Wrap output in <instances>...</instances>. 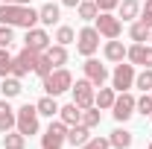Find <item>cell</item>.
<instances>
[{"label": "cell", "instance_id": "40", "mask_svg": "<svg viewBox=\"0 0 152 149\" xmlns=\"http://www.w3.org/2000/svg\"><path fill=\"white\" fill-rule=\"evenodd\" d=\"M146 149H152V143H149V146H146Z\"/></svg>", "mask_w": 152, "mask_h": 149}, {"label": "cell", "instance_id": "8", "mask_svg": "<svg viewBox=\"0 0 152 149\" xmlns=\"http://www.w3.org/2000/svg\"><path fill=\"white\" fill-rule=\"evenodd\" d=\"M132 85H134V64H123L120 61L114 67V73H111V88L123 93V91H129Z\"/></svg>", "mask_w": 152, "mask_h": 149}, {"label": "cell", "instance_id": "10", "mask_svg": "<svg viewBox=\"0 0 152 149\" xmlns=\"http://www.w3.org/2000/svg\"><path fill=\"white\" fill-rule=\"evenodd\" d=\"M126 58L132 64H143V67H152V44H132L126 50Z\"/></svg>", "mask_w": 152, "mask_h": 149}, {"label": "cell", "instance_id": "42", "mask_svg": "<svg viewBox=\"0 0 152 149\" xmlns=\"http://www.w3.org/2000/svg\"><path fill=\"white\" fill-rule=\"evenodd\" d=\"M149 117H152V114H149Z\"/></svg>", "mask_w": 152, "mask_h": 149}, {"label": "cell", "instance_id": "23", "mask_svg": "<svg viewBox=\"0 0 152 149\" xmlns=\"http://www.w3.org/2000/svg\"><path fill=\"white\" fill-rule=\"evenodd\" d=\"M149 32H152V26H146L143 20H134L132 29H129V38L134 44H143V41H149Z\"/></svg>", "mask_w": 152, "mask_h": 149}, {"label": "cell", "instance_id": "35", "mask_svg": "<svg viewBox=\"0 0 152 149\" xmlns=\"http://www.w3.org/2000/svg\"><path fill=\"white\" fill-rule=\"evenodd\" d=\"M140 20H143L146 26H152V0H146V3L140 6Z\"/></svg>", "mask_w": 152, "mask_h": 149}, {"label": "cell", "instance_id": "34", "mask_svg": "<svg viewBox=\"0 0 152 149\" xmlns=\"http://www.w3.org/2000/svg\"><path fill=\"white\" fill-rule=\"evenodd\" d=\"M12 41H15V32H12V26L0 23V47H9Z\"/></svg>", "mask_w": 152, "mask_h": 149}, {"label": "cell", "instance_id": "21", "mask_svg": "<svg viewBox=\"0 0 152 149\" xmlns=\"http://www.w3.org/2000/svg\"><path fill=\"white\" fill-rule=\"evenodd\" d=\"M108 140H111L114 149H129V146H132V140H134V134H132V131H126V129H114Z\"/></svg>", "mask_w": 152, "mask_h": 149}, {"label": "cell", "instance_id": "25", "mask_svg": "<svg viewBox=\"0 0 152 149\" xmlns=\"http://www.w3.org/2000/svg\"><path fill=\"white\" fill-rule=\"evenodd\" d=\"M76 12H79L82 20H94L96 15H99V6H96V0H82V3L76 6Z\"/></svg>", "mask_w": 152, "mask_h": 149}, {"label": "cell", "instance_id": "38", "mask_svg": "<svg viewBox=\"0 0 152 149\" xmlns=\"http://www.w3.org/2000/svg\"><path fill=\"white\" fill-rule=\"evenodd\" d=\"M15 3H20V6H29V0H15Z\"/></svg>", "mask_w": 152, "mask_h": 149}, {"label": "cell", "instance_id": "27", "mask_svg": "<svg viewBox=\"0 0 152 149\" xmlns=\"http://www.w3.org/2000/svg\"><path fill=\"white\" fill-rule=\"evenodd\" d=\"M134 88H140L143 93L152 91V67H143L140 73H134Z\"/></svg>", "mask_w": 152, "mask_h": 149}, {"label": "cell", "instance_id": "17", "mask_svg": "<svg viewBox=\"0 0 152 149\" xmlns=\"http://www.w3.org/2000/svg\"><path fill=\"white\" fill-rule=\"evenodd\" d=\"M58 120H61V123H67V126H76V123L82 120V108H79L76 102L61 105V108H58Z\"/></svg>", "mask_w": 152, "mask_h": 149}, {"label": "cell", "instance_id": "11", "mask_svg": "<svg viewBox=\"0 0 152 149\" xmlns=\"http://www.w3.org/2000/svg\"><path fill=\"white\" fill-rule=\"evenodd\" d=\"M23 47H29V50H35V53H44V50L50 47V35H47L44 29L32 26V29H26V38H23Z\"/></svg>", "mask_w": 152, "mask_h": 149}, {"label": "cell", "instance_id": "41", "mask_svg": "<svg viewBox=\"0 0 152 149\" xmlns=\"http://www.w3.org/2000/svg\"><path fill=\"white\" fill-rule=\"evenodd\" d=\"M149 41H152V32H149Z\"/></svg>", "mask_w": 152, "mask_h": 149}, {"label": "cell", "instance_id": "7", "mask_svg": "<svg viewBox=\"0 0 152 149\" xmlns=\"http://www.w3.org/2000/svg\"><path fill=\"white\" fill-rule=\"evenodd\" d=\"M94 82H91V79H76V85L73 88H70V91H73V102L76 105H79V108H91V105H94Z\"/></svg>", "mask_w": 152, "mask_h": 149}, {"label": "cell", "instance_id": "39", "mask_svg": "<svg viewBox=\"0 0 152 149\" xmlns=\"http://www.w3.org/2000/svg\"><path fill=\"white\" fill-rule=\"evenodd\" d=\"M0 3H15V0H0Z\"/></svg>", "mask_w": 152, "mask_h": 149}, {"label": "cell", "instance_id": "1", "mask_svg": "<svg viewBox=\"0 0 152 149\" xmlns=\"http://www.w3.org/2000/svg\"><path fill=\"white\" fill-rule=\"evenodd\" d=\"M0 23L32 29V26L38 23V9H32V6H20V3H3V6H0Z\"/></svg>", "mask_w": 152, "mask_h": 149}, {"label": "cell", "instance_id": "9", "mask_svg": "<svg viewBox=\"0 0 152 149\" xmlns=\"http://www.w3.org/2000/svg\"><path fill=\"white\" fill-rule=\"evenodd\" d=\"M111 114H114V120H117V123H126V120L134 114V96H132L129 91H123L117 99H114Z\"/></svg>", "mask_w": 152, "mask_h": 149}, {"label": "cell", "instance_id": "19", "mask_svg": "<svg viewBox=\"0 0 152 149\" xmlns=\"http://www.w3.org/2000/svg\"><path fill=\"white\" fill-rule=\"evenodd\" d=\"M126 50H129V47H123V41L111 38V41L105 44V58H108V61H117V64H120V61L126 58Z\"/></svg>", "mask_w": 152, "mask_h": 149}, {"label": "cell", "instance_id": "6", "mask_svg": "<svg viewBox=\"0 0 152 149\" xmlns=\"http://www.w3.org/2000/svg\"><path fill=\"white\" fill-rule=\"evenodd\" d=\"M94 20H96V32H99L102 38H108V41H111V38H120L123 23H120V18H114L111 12H99Z\"/></svg>", "mask_w": 152, "mask_h": 149}, {"label": "cell", "instance_id": "37", "mask_svg": "<svg viewBox=\"0 0 152 149\" xmlns=\"http://www.w3.org/2000/svg\"><path fill=\"white\" fill-rule=\"evenodd\" d=\"M79 3H82V0H61V6H70V9H76Z\"/></svg>", "mask_w": 152, "mask_h": 149}, {"label": "cell", "instance_id": "4", "mask_svg": "<svg viewBox=\"0 0 152 149\" xmlns=\"http://www.w3.org/2000/svg\"><path fill=\"white\" fill-rule=\"evenodd\" d=\"M99 50V32H96V26H85V29H79V35H76V53L85 58H91Z\"/></svg>", "mask_w": 152, "mask_h": 149}, {"label": "cell", "instance_id": "28", "mask_svg": "<svg viewBox=\"0 0 152 149\" xmlns=\"http://www.w3.org/2000/svg\"><path fill=\"white\" fill-rule=\"evenodd\" d=\"M82 126H88V129H94V126H99V108L96 105H91V108H82V120H79Z\"/></svg>", "mask_w": 152, "mask_h": 149}, {"label": "cell", "instance_id": "31", "mask_svg": "<svg viewBox=\"0 0 152 149\" xmlns=\"http://www.w3.org/2000/svg\"><path fill=\"white\" fill-rule=\"evenodd\" d=\"M12 73V56L6 53V47H0V76Z\"/></svg>", "mask_w": 152, "mask_h": 149}, {"label": "cell", "instance_id": "20", "mask_svg": "<svg viewBox=\"0 0 152 149\" xmlns=\"http://www.w3.org/2000/svg\"><path fill=\"white\" fill-rule=\"evenodd\" d=\"M114 99H117L114 88H102V85H99V91L94 93V105H96V108H111Z\"/></svg>", "mask_w": 152, "mask_h": 149}, {"label": "cell", "instance_id": "5", "mask_svg": "<svg viewBox=\"0 0 152 149\" xmlns=\"http://www.w3.org/2000/svg\"><path fill=\"white\" fill-rule=\"evenodd\" d=\"M67 140V123H61V120H53L47 131L41 134V146L44 149H61V143Z\"/></svg>", "mask_w": 152, "mask_h": 149}, {"label": "cell", "instance_id": "12", "mask_svg": "<svg viewBox=\"0 0 152 149\" xmlns=\"http://www.w3.org/2000/svg\"><path fill=\"white\" fill-rule=\"evenodd\" d=\"M82 70H85V79H91L94 85H102V82L108 79V67H105V64H99L94 56H91L85 64H82Z\"/></svg>", "mask_w": 152, "mask_h": 149}, {"label": "cell", "instance_id": "33", "mask_svg": "<svg viewBox=\"0 0 152 149\" xmlns=\"http://www.w3.org/2000/svg\"><path fill=\"white\" fill-rule=\"evenodd\" d=\"M108 146H111V140H108V137H91L88 143H82L79 149H108Z\"/></svg>", "mask_w": 152, "mask_h": 149}, {"label": "cell", "instance_id": "14", "mask_svg": "<svg viewBox=\"0 0 152 149\" xmlns=\"http://www.w3.org/2000/svg\"><path fill=\"white\" fill-rule=\"evenodd\" d=\"M88 140H91V129H88V126H82V123L67 126V143H70V146H82V143H88Z\"/></svg>", "mask_w": 152, "mask_h": 149}, {"label": "cell", "instance_id": "24", "mask_svg": "<svg viewBox=\"0 0 152 149\" xmlns=\"http://www.w3.org/2000/svg\"><path fill=\"white\" fill-rule=\"evenodd\" d=\"M117 9H120V18L123 20H134L140 15V3H137V0H120Z\"/></svg>", "mask_w": 152, "mask_h": 149}, {"label": "cell", "instance_id": "15", "mask_svg": "<svg viewBox=\"0 0 152 149\" xmlns=\"http://www.w3.org/2000/svg\"><path fill=\"white\" fill-rule=\"evenodd\" d=\"M12 129H15V108L6 99H0V134H6Z\"/></svg>", "mask_w": 152, "mask_h": 149}, {"label": "cell", "instance_id": "26", "mask_svg": "<svg viewBox=\"0 0 152 149\" xmlns=\"http://www.w3.org/2000/svg\"><path fill=\"white\" fill-rule=\"evenodd\" d=\"M26 146V137L20 131H6L3 134V149H23Z\"/></svg>", "mask_w": 152, "mask_h": 149}, {"label": "cell", "instance_id": "2", "mask_svg": "<svg viewBox=\"0 0 152 149\" xmlns=\"http://www.w3.org/2000/svg\"><path fill=\"white\" fill-rule=\"evenodd\" d=\"M38 117H41V114H38L35 105H29V102L20 105L18 111H15V129H18L23 137H32V134H38V129H41V126H38Z\"/></svg>", "mask_w": 152, "mask_h": 149}, {"label": "cell", "instance_id": "18", "mask_svg": "<svg viewBox=\"0 0 152 149\" xmlns=\"http://www.w3.org/2000/svg\"><path fill=\"white\" fill-rule=\"evenodd\" d=\"M35 108H38V114H44V117H50V120H53L61 105L56 102V96H50V93H47V96H41V99L35 102Z\"/></svg>", "mask_w": 152, "mask_h": 149}, {"label": "cell", "instance_id": "13", "mask_svg": "<svg viewBox=\"0 0 152 149\" xmlns=\"http://www.w3.org/2000/svg\"><path fill=\"white\" fill-rule=\"evenodd\" d=\"M44 56H47V61H50L53 67H64V64H67V47H64V44H50V47L44 50Z\"/></svg>", "mask_w": 152, "mask_h": 149}, {"label": "cell", "instance_id": "30", "mask_svg": "<svg viewBox=\"0 0 152 149\" xmlns=\"http://www.w3.org/2000/svg\"><path fill=\"white\" fill-rule=\"evenodd\" d=\"M53 70H56V67H53V64L47 61V56L41 53V58H38V64H35V70H32V73H38L41 79H44V76H50V73H53Z\"/></svg>", "mask_w": 152, "mask_h": 149}, {"label": "cell", "instance_id": "3", "mask_svg": "<svg viewBox=\"0 0 152 149\" xmlns=\"http://www.w3.org/2000/svg\"><path fill=\"white\" fill-rule=\"evenodd\" d=\"M41 85H44V91L50 93V96H58V93L73 88V76H70V70H64V67H56L50 76L41 79Z\"/></svg>", "mask_w": 152, "mask_h": 149}, {"label": "cell", "instance_id": "29", "mask_svg": "<svg viewBox=\"0 0 152 149\" xmlns=\"http://www.w3.org/2000/svg\"><path fill=\"white\" fill-rule=\"evenodd\" d=\"M73 41H76V32L70 26H58L56 29V44H64V47H67V44H73Z\"/></svg>", "mask_w": 152, "mask_h": 149}, {"label": "cell", "instance_id": "16", "mask_svg": "<svg viewBox=\"0 0 152 149\" xmlns=\"http://www.w3.org/2000/svg\"><path fill=\"white\" fill-rule=\"evenodd\" d=\"M58 18H61V12H58L56 3H44V6L38 9V20H41L44 26H53V23H58Z\"/></svg>", "mask_w": 152, "mask_h": 149}, {"label": "cell", "instance_id": "32", "mask_svg": "<svg viewBox=\"0 0 152 149\" xmlns=\"http://www.w3.org/2000/svg\"><path fill=\"white\" fill-rule=\"evenodd\" d=\"M134 108L143 114V117H146V114H152V96H149V93H143L140 99H134Z\"/></svg>", "mask_w": 152, "mask_h": 149}, {"label": "cell", "instance_id": "22", "mask_svg": "<svg viewBox=\"0 0 152 149\" xmlns=\"http://www.w3.org/2000/svg\"><path fill=\"white\" fill-rule=\"evenodd\" d=\"M20 91H23V88H20V79H18V76H3V85H0V93H3L6 99L18 96Z\"/></svg>", "mask_w": 152, "mask_h": 149}, {"label": "cell", "instance_id": "36", "mask_svg": "<svg viewBox=\"0 0 152 149\" xmlns=\"http://www.w3.org/2000/svg\"><path fill=\"white\" fill-rule=\"evenodd\" d=\"M96 6H99V12H111L120 6V0H96Z\"/></svg>", "mask_w": 152, "mask_h": 149}]
</instances>
